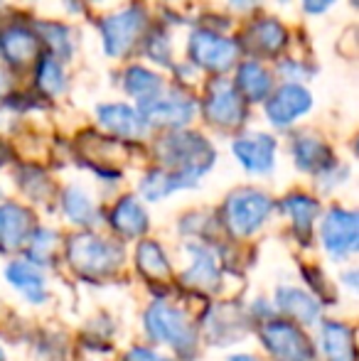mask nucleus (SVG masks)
Instances as JSON below:
<instances>
[{"mask_svg": "<svg viewBox=\"0 0 359 361\" xmlns=\"http://www.w3.org/2000/svg\"><path fill=\"white\" fill-rule=\"evenodd\" d=\"M145 332L153 342L175 349L180 357H192L197 349V332L180 307L168 302H153L145 310Z\"/></svg>", "mask_w": 359, "mask_h": 361, "instance_id": "f257e3e1", "label": "nucleus"}, {"mask_svg": "<svg viewBox=\"0 0 359 361\" xmlns=\"http://www.w3.org/2000/svg\"><path fill=\"white\" fill-rule=\"evenodd\" d=\"M67 258L79 276L106 278L123 266L126 251L121 243L111 238H101L94 233H79L69 241Z\"/></svg>", "mask_w": 359, "mask_h": 361, "instance_id": "f03ea898", "label": "nucleus"}, {"mask_svg": "<svg viewBox=\"0 0 359 361\" xmlns=\"http://www.w3.org/2000/svg\"><path fill=\"white\" fill-rule=\"evenodd\" d=\"M158 155L170 172H180L192 180H200L214 165V147L197 133H170L158 143Z\"/></svg>", "mask_w": 359, "mask_h": 361, "instance_id": "7ed1b4c3", "label": "nucleus"}, {"mask_svg": "<svg viewBox=\"0 0 359 361\" xmlns=\"http://www.w3.org/2000/svg\"><path fill=\"white\" fill-rule=\"evenodd\" d=\"M271 212L273 202L269 195L259 190H236L226 197L221 216H224V226L241 238L259 231L271 216Z\"/></svg>", "mask_w": 359, "mask_h": 361, "instance_id": "20e7f679", "label": "nucleus"}, {"mask_svg": "<svg viewBox=\"0 0 359 361\" xmlns=\"http://www.w3.org/2000/svg\"><path fill=\"white\" fill-rule=\"evenodd\" d=\"M261 342L276 361H315V349L291 319H266Z\"/></svg>", "mask_w": 359, "mask_h": 361, "instance_id": "39448f33", "label": "nucleus"}, {"mask_svg": "<svg viewBox=\"0 0 359 361\" xmlns=\"http://www.w3.org/2000/svg\"><path fill=\"white\" fill-rule=\"evenodd\" d=\"M322 248L332 261H347L359 248V219L355 212L330 209L320 226Z\"/></svg>", "mask_w": 359, "mask_h": 361, "instance_id": "423d86ee", "label": "nucleus"}, {"mask_svg": "<svg viewBox=\"0 0 359 361\" xmlns=\"http://www.w3.org/2000/svg\"><path fill=\"white\" fill-rule=\"evenodd\" d=\"M145 25L143 8H126L121 13H114L101 20V37H104V49L109 57H121L133 47V42L140 37V30Z\"/></svg>", "mask_w": 359, "mask_h": 361, "instance_id": "0eeeda50", "label": "nucleus"}, {"mask_svg": "<svg viewBox=\"0 0 359 361\" xmlns=\"http://www.w3.org/2000/svg\"><path fill=\"white\" fill-rule=\"evenodd\" d=\"M190 57L197 67L207 72L221 74L234 64L236 59V42L224 35L209 32V30H197L190 37Z\"/></svg>", "mask_w": 359, "mask_h": 361, "instance_id": "6e6552de", "label": "nucleus"}, {"mask_svg": "<svg viewBox=\"0 0 359 361\" xmlns=\"http://www.w3.org/2000/svg\"><path fill=\"white\" fill-rule=\"evenodd\" d=\"M205 116L219 128H234L244 121V101L226 79H214L207 89Z\"/></svg>", "mask_w": 359, "mask_h": 361, "instance_id": "1a4fd4ad", "label": "nucleus"}, {"mask_svg": "<svg viewBox=\"0 0 359 361\" xmlns=\"http://www.w3.org/2000/svg\"><path fill=\"white\" fill-rule=\"evenodd\" d=\"M312 109V96L305 86L300 84H286L271 94L269 104H266V116L273 126L286 128V126L296 123L298 118L308 114Z\"/></svg>", "mask_w": 359, "mask_h": 361, "instance_id": "9d476101", "label": "nucleus"}, {"mask_svg": "<svg viewBox=\"0 0 359 361\" xmlns=\"http://www.w3.org/2000/svg\"><path fill=\"white\" fill-rule=\"evenodd\" d=\"M195 116V101L185 94H160L150 106L140 109L143 123L165 126V128H182Z\"/></svg>", "mask_w": 359, "mask_h": 361, "instance_id": "9b49d317", "label": "nucleus"}, {"mask_svg": "<svg viewBox=\"0 0 359 361\" xmlns=\"http://www.w3.org/2000/svg\"><path fill=\"white\" fill-rule=\"evenodd\" d=\"M231 150L239 165L251 175H269L276 167V140L266 133L236 138Z\"/></svg>", "mask_w": 359, "mask_h": 361, "instance_id": "f8f14e48", "label": "nucleus"}, {"mask_svg": "<svg viewBox=\"0 0 359 361\" xmlns=\"http://www.w3.org/2000/svg\"><path fill=\"white\" fill-rule=\"evenodd\" d=\"M8 283L28 300L30 305H42L47 300V278L42 268H37L30 261H13L5 268Z\"/></svg>", "mask_w": 359, "mask_h": 361, "instance_id": "ddd939ff", "label": "nucleus"}, {"mask_svg": "<svg viewBox=\"0 0 359 361\" xmlns=\"http://www.w3.org/2000/svg\"><path fill=\"white\" fill-rule=\"evenodd\" d=\"M32 228V214L15 202L0 204V251H18L25 246Z\"/></svg>", "mask_w": 359, "mask_h": 361, "instance_id": "4468645a", "label": "nucleus"}, {"mask_svg": "<svg viewBox=\"0 0 359 361\" xmlns=\"http://www.w3.org/2000/svg\"><path fill=\"white\" fill-rule=\"evenodd\" d=\"M276 310L303 324H315L320 319V300L300 288L281 286L276 290Z\"/></svg>", "mask_w": 359, "mask_h": 361, "instance_id": "2eb2a0df", "label": "nucleus"}, {"mask_svg": "<svg viewBox=\"0 0 359 361\" xmlns=\"http://www.w3.org/2000/svg\"><path fill=\"white\" fill-rule=\"evenodd\" d=\"M190 253V268L182 273V281L192 288L200 290H212L219 283V266H217V256L202 243H190L187 246Z\"/></svg>", "mask_w": 359, "mask_h": 361, "instance_id": "dca6fc26", "label": "nucleus"}, {"mask_svg": "<svg viewBox=\"0 0 359 361\" xmlns=\"http://www.w3.org/2000/svg\"><path fill=\"white\" fill-rule=\"evenodd\" d=\"M96 114H99V123L104 126L106 130H111V133L121 135V138H138L145 130V123H143V118H140V114L126 104L99 106Z\"/></svg>", "mask_w": 359, "mask_h": 361, "instance_id": "f3484780", "label": "nucleus"}, {"mask_svg": "<svg viewBox=\"0 0 359 361\" xmlns=\"http://www.w3.org/2000/svg\"><path fill=\"white\" fill-rule=\"evenodd\" d=\"M111 226L123 238H138L148 231V212L135 197H123L111 212Z\"/></svg>", "mask_w": 359, "mask_h": 361, "instance_id": "a211bd4d", "label": "nucleus"}, {"mask_svg": "<svg viewBox=\"0 0 359 361\" xmlns=\"http://www.w3.org/2000/svg\"><path fill=\"white\" fill-rule=\"evenodd\" d=\"M322 352L327 361H355V332L345 322H322Z\"/></svg>", "mask_w": 359, "mask_h": 361, "instance_id": "6ab92c4d", "label": "nucleus"}, {"mask_svg": "<svg viewBox=\"0 0 359 361\" xmlns=\"http://www.w3.org/2000/svg\"><path fill=\"white\" fill-rule=\"evenodd\" d=\"M246 44L254 54H266V57H273L283 49L286 44V27L276 20H259L249 27L246 32Z\"/></svg>", "mask_w": 359, "mask_h": 361, "instance_id": "aec40b11", "label": "nucleus"}, {"mask_svg": "<svg viewBox=\"0 0 359 361\" xmlns=\"http://www.w3.org/2000/svg\"><path fill=\"white\" fill-rule=\"evenodd\" d=\"M197 180L180 172H170V170H153L140 180V195L148 202H160L163 197L173 195L178 190H187V187H195Z\"/></svg>", "mask_w": 359, "mask_h": 361, "instance_id": "412c9836", "label": "nucleus"}, {"mask_svg": "<svg viewBox=\"0 0 359 361\" xmlns=\"http://www.w3.org/2000/svg\"><path fill=\"white\" fill-rule=\"evenodd\" d=\"M293 160H296L298 170L303 172H325L332 167L330 147L322 140L310 138V135L296 138V143H293Z\"/></svg>", "mask_w": 359, "mask_h": 361, "instance_id": "4be33fe9", "label": "nucleus"}, {"mask_svg": "<svg viewBox=\"0 0 359 361\" xmlns=\"http://www.w3.org/2000/svg\"><path fill=\"white\" fill-rule=\"evenodd\" d=\"M37 35L30 32L28 27H8L0 35V49H3V57L13 64H25L37 54Z\"/></svg>", "mask_w": 359, "mask_h": 361, "instance_id": "5701e85b", "label": "nucleus"}, {"mask_svg": "<svg viewBox=\"0 0 359 361\" xmlns=\"http://www.w3.org/2000/svg\"><path fill=\"white\" fill-rule=\"evenodd\" d=\"M123 89L128 91L133 99H138L140 109L150 106L160 94H163V79L155 72L143 67H130L123 74Z\"/></svg>", "mask_w": 359, "mask_h": 361, "instance_id": "b1692460", "label": "nucleus"}, {"mask_svg": "<svg viewBox=\"0 0 359 361\" xmlns=\"http://www.w3.org/2000/svg\"><path fill=\"white\" fill-rule=\"evenodd\" d=\"M236 94L249 101L266 99L271 94V74L261 64L244 62L236 74Z\"/></svg>", "mask_w": 359, "mask_h": 361, "instance_id": "393cba45", "label": "nucleus"}, {"mask_svg": "<svg viewBox=\"0 0 359 361\" xmlns=\"http://www.w3.org/2000/svg\"><path fill=\"white\" fill-rule=\"evenodd\" d=\"M281 209L293 219V226L300 233L303 238L310 236L312 226H315V219L320 214V204H317L312 197L308 195H288L283 200Z\"/></svg>", "mask_w": 359, "mask_h": 361, "instance_id": "a878e982", "label": "nucleus"}, {"mask_svg": "<svg viewBox=\"0 0 359 361\" xmlns=\"http://www.w3.org/2000/svg\"><path fill=\"white\" fill-rule=\"evenodd\" d=\"M62 212L67 214V219L72 224H79V226H91L99 219V212H96V204L91 202V197L79 187H69L62 195Z\"/></svg>", "mask_w": 359, "mask_h": 361, "instance_id": "bb28decb", "label": "nucleus"}, {"mask_svg": "<svg viewBox=\"0 0 359 361\" xmlns=\"http://www.w3.org/2000/svg\"><path fill=\"white\" fill-rule=\"evenodd\" d=\"M135 261H138L140 273H145L153 281L170 276V261L168 253L163 251V246L155 241H140L138 251H135Z\"/></svg>", "mask_w": 359, "mask_h": 361, "instance_id": "cd10ccee", "label": "nucleus"}, {"mask_svg": "<svg viewBox=\"0 0 359 361\" xmlns=\"http://www.w3.org/2000/svg\"><path fill=\"white\" fill-rule=\"evenodd\" d=\"M28 243V261L35 263L37 268H42L44 263H52L54 253L59 248V236L52 228H37L35 233H30Z\"/></svg>", "mask_w": 359, "mask_h": 361, "instance_id": "c85d7f7f", "label": "nucleus"}, {"mask_svg": "<svg viewBox=\"0 0 359 361\" xmlns=\"http://www.w3.org/2000/svg\"><path fill=\"white\" fill-rule=\"evenodd\" d=\"M37 86L42 94L47 96H59L67 86V79H64V72L59 67V62L54 57H42L37 67Z\"/></svg>", "mask_w": 359, "mask_h": 361, "instance_id": "c756f323", "label": "nucleus"}, {"mask_svg": "<svg viewBox=\"0 0 359 361\" xmlns=\"http://www.w3.org/2000/svg\"><path fill=\"white\" fill-rule=\"evenodd\" d=\"M39 30H42V37H44V42H47V47L52 49L57 57H69V54H72V39H69V32L64 25L42 23Z\"/></svg>", "mask_w": 359, "mask_h": 361, "instance_id": "7c9ffc66", "label": "nucleus"}, {"mask_svg": "<svg viewBox=\"0 0 359 361\" xmlns=\"http://www.w3.org/2000/svg\"><path fill=\"white\" fill-rule=\"evenodd\" d=\"M145 49H148L150 59H155V62H160V64H170V47H168V39H165L163 35L155 32L153 37L148 39Z\"/></svg>", "mask_w": 359, "mask_h": 361, "instance_id": "2f4dec72", "label": "nucleus"}, {"mask_svg": "<svg viewBox=\"0 0 359 361\" xmlns=\"http://www.w3.org/2000/svg\"><path fill=\"white\" fill-rule=\"evenodd\" d=\"M126 361H173V359L163 357V354L153 352V349L135 347V349H130V352L126 354Z\"/></svg>", "mask_w": 359, "mask_h": 361, "instance_id": "473e14b6", "label": "nucleus"}, {"mask_svg": "<svg viewBox=\"0 0 359 361\" xmlns=\"http://www.w3.org/2000/svg\"><path fill=\"white\" fill-rule=\"evenodd\" d=\"M332 3H335V0H303V8L312 15H320V13H325Z\"/></svg>", "mask_w": 359, "mask_h": 361, "instance_id": "72a5a7b5", "label": "nucleus"}, {"mask_svg": "<svg viewBox=\"0 0 359 361\" xmlns=\"http://www.w3.org/2000/svg\"><path fill=\"white\" fill-rule=\"evenodd\" d=\"M236 10H251L254 5H259V0H229Z\"/></svg>", "mask_w": 359, "mask_h": 361, "instance_id": "f704fd0d", "label": "nucleus"}, {"mask_svg": "<svg viewBox=\"0 0 359 361\" xmlns=\"http://www.w3.org/2000/svg\"><path fill=\"white\" fill-rule=\"evenodd\" d=\"M229 361H259V359L251 357V354H236V357H231Z\"/></svg>", "mask_w": 359, "mask_h": 361, "instance_id": "c9c22d12", "label": "nucleus"}, {"mask_svg": "<svg viewBox=\"0 0 359 361\" xmlns=\"http://www.w3.org/2000/svg\"><path fill=\"white\" fill-rule=\"evenodd\" d=\"M0 361H5V354H3V349H0Z\"/></svg>", "mask_w": 359, "mask_h": 361, "instance_id": "e433bc0d", "label": "nucleus"}]
</instances>
